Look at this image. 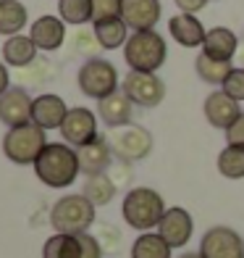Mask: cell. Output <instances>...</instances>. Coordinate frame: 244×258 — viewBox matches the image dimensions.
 <instances>
[{
	"instance_id": "26",
	"label": "cell",
	"mask_w": 244,
	"mask_h": 258,
	"mask_svg": "<svg viewBox=\"0 0 244 258\" xmlns=\"http://www.w3.org/2000/svg\"><path fill=\"white\" fill-rule=\"evenodd\" d=\"M171 250L158 232H142L132 245V258H171Z\"/></svg>"
},
{
	"instance_id": "39",
	"label": "cell",
	"mask_w": 244,
	"mask_h": 258,
	"mask_svg": "<svg viewBox=\"0 0 244 258\" xmlns=\"http://www.w3.org/2000/svg\"><path fill=\"white\" fill-rule=\"evenodd\" d=\"M239 61L244 63V34H241V42H239Z\"/></svg>"
},
{
	"instance_id": "31",
	"label": "cell",
	"mask_w": 244,
	"mask_h": 258,
	"mask_svg": "<svg viewBox=\"0 0 244 258\" xmlns=\"http://www.w3.org/2000/svg\"><path fill=\"white\" fill-rule=\"evenodd\" d=\"M48 77H53V66L48 61H42V58H37L27 69H21V82H29V85H42Z\"/></svg>"
},
{
	"instance_id": "8",
	"label": "cell",
	"mask_w": 244,
	"mask_h": 258,
	"mask_svg": "<svg viewBox=\"0 0 244 258\" xmlns=\"http://www.w3.org/2000/svg\"><path fill=\"white\" fill-rule=\"evenodd\" d=\"M121 90L129 95V100L134 105H142V108H155L166 98L163 79L158 74H150V72H132L129 69V74L121 82Z\"/></svg>"
},
{
	"instance_id": "35",
	"label": "cell",
	"mask_w": 244,
	"mask_h": 258,
	"mask_svg": "<svg viewBox=\"0 0 244 258\" xmlns=\"http://www.w3.org/2000/svg\"><path fill=\"white\" fill-rule=\"evenodd\" d=\"M226 143L228 145H244V111L241 116L226 129Z\"/></svg>"
},
{
	"instance_id": "13",
	"label": "cell",
	"mask_w": 244,
	"mask_h": 258,
	"mask_svg": "<svg viewBox=\"0 0 244 258\" xmlns=\"http://www.w3.org/2000/svg\"><path fill=\"white\" fill-rule=\"evenodd\" d=\"M160 14H163L160 0H121V19L132 32L155 29Z\"/></svg>"
},
{
	"instance_id": "30",
	"label": "cell",
	"mask_w": 244,
	"mask_h": 258,
	"mask_svg": "<svg viewBox=\"0 0 244 258\" xmlns=\"http://www.w3.org/2000/svg\"><path fill=\"white\" fill-rule=\"evenodd\" d=\"M71 48H74V53H79V55L97 58V53L102 50V45H100V40H97L95 29H76V32L71 34Z\"/></svg>"
},
{
	"instance_id": "3",
	"label": "cell",
	"mask_w": 244,
	"mask_h": 258,
	"mask_svg": "<svg viewBox=\"0 0 244 258\" xmlns=\"http://www.w3.org/2000/svg\"><path fill=\"white\" fill-rule=\"evenodd\" d=\"M166 40L160 37L155 29L145 32H132L129 40L124 45V58L132 72H150L155 74L158 69L166 63Z\"/></svg>"
},
{
	"instance_id": "2",
	"label": "cell",
	"mask_w": 244,
	"mask_h": 258,
	"mask_svg": "<svg viewBox=\"0 0 244 258\" xmlns=\"http://www.w3.org/2000/svg\"><path fill=\"white\" fill-rule=\"evenodd\" d=\"M121 214L129 227L139 232H150L160 224L163 214H166V203H163V195L150 190V187H134L124 198Z\"/></svg>"
},
{
	"instance_id": "15",
	"label": "cell",
	"mask_w": 244,
	"mask_h": 258,
	"mask_svg": "<svg viewBox=\"0 0 244 258\" xmlns=\"http://www.w3.org/2000/svg\"><path fill=\"white\" fill-rule=\"evenodd\" d=\"M76 156H79L81 174L95 177V174H105L108 171L110 161H113V150H110L105 137H97V140H92V143L76 148Z\"/></svg>"
},
{
	"instance_id": "24",
	"label": "cell",
	"mask_w": 244,
	"mask_h": 258,
	"mask_svg": "<svg viewBox=\"0 0 244 258\" xmlns=\"http://www.w3.org/2000/svg\"><path fill=\"white\" fill-rule=\"evenodd\" d=\"M42 258H81V245L76 234L55 232L42 245Z\"/></svg>"
},
{
	"instance_id": "10",
	"label": "cell",
	"mask_w": 244,
	"mask_h": 258,
	"mask_svg": "<svg viewBox=\"0 0 244 258\" xmlns=\"http://www.w3.org/2000/svg\"><path fill=\"white\" fill-rule=\"evenodd\" d=\"M202 258H244V240L231 227H213L200 240Z\"/></svg>"
},
{
	"instance_id": "9",
	"label": "cell",
	"mask_w": 244,
	"mask_h": 258,
	"mask_svg": "<svg viewBox=\"0 0 244 258\" xmlns=\"http://www.w3.org/2000/svg\"><path fill=\"white\" fill-rule=\"evenodd\" d=\"M61 137L63 143H68L71 148H81L97 140V116L92 113L84 105H76V108H68L66 119L61 124Z\"/></svg>"
},
{
	"instance_id": "28",
	"label": "cell",
	"mask_w": 244,
	"mask_h": 258,
	"mask_svg": "<svg viewBox=\"0 0 244 258\" xmlns=\"http://www.w3.org/2000/svg\"><path fill=\"white\" fill-rule=\"evenodd\" d=\"M58 14L71 27H84L87 21H95L92 0H58Z\"/></svg>"
},
{
	"instance_id": "16",
	"label": "cell",
	"mask_w": 244,
	"mask_h": 258,
	"mask_svg": "<svg viewBox=\"0 0 244 258\" xmlns=\"http://www.w3.org/2000/svg\"><path fill=\"white\" fill-rule=\"evenodd\" d=\"M66 103L61 95H53V92H45V95L34 98V105H32V121L42 126L45 132L48 129H61L63 119H66Z\"/></svg>"
},
{
	"instance_id": "33",
	"label": "cell",
	"mask_w": 244,
	"mask_h": 258,
	"mask_svg": "<svg viewBox=\"0 0 244 258\" xmlns=\"http://www.w3.org/2000/svg\"><path fill=\"white\" fill-rule=\"evenodd\" d=\"M92 11H95V21L121 16V0H92Z\"/></svg>"
},
{
	"instance_id": "11",
	"label": "cell",
	"mask_w": 244,
	"mask_h": 258,
	"mask_svg": "<svg viewBox=\"0 0 244 258\" xmlns=\"http://www.w3.org/2000/svg\"><path fill=\"white\" fill-rule=\"evenodd\" d=\"M192 229H194V221L189 216V211L179 208V206L166 208V214H163L160 224H158V234L171 248H184L192 240Z\"/></svg>"
},
{
	"instance_id": "25",
	"label": "cell",
	"mask_w": 244,
	"mask_h": 258,
	"mask_svg": "<svg viewBox=\"0 0 244 258\" xmlns=\"http://www.w3.org/2000/svg\"><path fill=\"white\" fill-rule=\"evenodd\" d=\"M194 72L202 82H207V85H223L226 77L234 72V63L231 61H218V58H210V55L200 53L197 61H194Z\"/></svg>"
},
{
	"instance_id": "34",
	"label": "cell",
	"mask_w": 244,
	"mask_h": 258,
	"mask_svg": "<svg viewBox=\"0 0 244 258\" xmlns=\"http://www.w3.org/2000/svg\"><path fill=\"white\" fill-rule=\"evenodd\" d=\"M76 237H79V245H81V258H102V248H100L97 237H92L89 232H81Z\"/></svg>"
},
{
	"instance_id": "29",
	"label": "cell",
	"mask_w": 244,
	"mask_h": 258,
	"mask_svg": "<svg viewBox=\"0 0 244 258\" xmlns=\"http://www.w3.org/2000/svg\"><path fill=\"white\" fill-rule=\"evenodd\" d=\"M218 171L226 179H244V145H226L220 150Z\"/></svg>"
},
{
	"instance_id": "36",
	"label": "cell",
	"mask_w": 244,
	"mask_h": 258,
	"mask_svg": "<svg viewBox=\"0 0 244 258\" xmlns=\"http://www.w3.org/2000/svg\"><path fill=\"white\" fill-rule=\"evenodd\" d=\"M129 177H132V163H113V174H110V179L115 182V187L118 184H124V182H129Z\"/></svg>"
},
{
	"instance_id": "18",
	"label": "cell",
	"mask_w": 244,
	"mask_h": 258,
	"mask_svg": "<svg viewBox=\"0 0 244 258\" xmlns=\"http://www.w3.org/2000/svg\"><path fill=\"white\" fill-rule=\"evenodd\" d=\"M168 32H171V37L176 40L181 48H197V45L202 48L205 34H207V29L202 27V21L197 19L194 14H179V16H173L168 21Z\"/></svg>"
},
{
	"instance_id": "19",
	"label": "cell",
	"mask_w": 244,
	"mask_h": 258,
	"mask_svg": "<svg viewBox=\"0 0 244 258\" xmlns=\"http://www.w3.org/2000/svg\"><path fill=\"white\" fill-rule=\"evenodd\" d=\"M202 53L210 58H218V61H231L239 53V37L228 27H213L205 34Z\"/></svg>"
},
{
	"instance_id": "14",
	"label": "cell",
	"mask_w": 244,
	"mask_h": 258,
	"mask_svg": "<svg viewBox=\"0 0 244 258\" xmlns=\"http://www.w3.org/2000/svg\"><path fill=\"white\" fill-rule=\"evenodd\" d=\"M202 111H205V119L210 126L215 129H226L234 124L239 116H241V108H239V100H234L231 95H226L223 90H215L210 92V95L205 98V105H202Z\"/></svg>"
},
{
	"instance_id": "32",
	"label": "cell",
	"mask_w": 244,
	"mask_h": 258,
	"mask_svg": "<svg viewBox=\"0 0 244 258\" xmlns=\"http://www.w3.org/2000/svg\"><path fill=\"white\" fill-rule=\"evenodd\" d=\"M220 90L226 92V95H231L234 100H244V66H234V72H231L228 77H226V82L220 85Z\"/></svg>"
},
{
	"instance_id": "21",
	"label": "cell",
	"mask_w": 244,
	"mask_h": 258,
	"mask_svg": "<svg viewBox=\"0 0 244 258\" xmlns=\"http://www.w3.org/2000/svg\"><path fill=\"white\" fill-rule=\"evenodd\" d=\"M37 45L29 34H14V37H8L6 45H3V61L14 69H27L29 63L37 61Z\"/></svg>"
},
{
	"instance_id": "20",
	"label": "cell",
	"mask_w": 244,
	"mask_h": 258,
	"mask_svg": "<svg viewBox=\"0 0 244 258\" xmlns=\"http://www.w3.org/2000/svg\"><path fill=\"white\" fill-rule=\"evenodd\" d=\"M132 100L124 90H115L113 95L97 100V116L105 121L110 129L113 126H124V124H132Z\"/></svg>"
},
{
	"instance_id": "37",
	"label": "cell",
	"mask_w": 244,
	"mask_h": 258,
	"mask_svg": "<svg viewBox=\"0 0 244 258\" xmlns=\"http://www.w3.org/2000/svg\"><path fill=\"white\" fill-rule=\"evenodd\" d=\"M173 3H176L181 14H197V11H202L207 6V0H173Z\"/></svg>"
},
{
	"instance_id": "23",
	"label": "cell",
	"mask_w": 244,
	"mask_h": 258,
	"mask_svg": "<svg viewBox=\"0 0 244 258\" xmlns=\"http://www.w3.org/2000/svg\"><path fill=\"white\" fill-rule=\"evenodd\" d=\"M27 6L21 0H0V34L14 37L27 27Z\"/></svg>"
},
{
	"instance_id": "5",
	"label": "cell",
	"mask_w": 244,
	"mask_h": 258,
	"mask_svg": "<svg viewBox=\"0 0 244 258\" xmlns=\"http://www.w3.org/2000/svg\"><path fill=\"white\" fill-rule=\"evenodd\" d=\"M95 203L84 195H63L50 208V224L55 232L81 234L95 224Z\"/></svg>"
},
{
	"instance_id": "27",
	"label": "cell",
	"mask_w": 244,
	"mask_h": 258,
	"mask_svg": "<svg viewBox=\"0 0 244 258\" xmlns=\"http://www.w3.org/2000/svg\"><path fill=\"white\" fill-rule=\"evenodd\" d=\"M115 190H118V187H115V182L110 179V174H95V177H87L81 195L89 198L95 206H108L113 201Z\"/></svg>"
},
{
	"instance_id": "7",
	"label": "cell",
	"mask_w": 244,
	"mask_h": 258,
	"mask_svg": "<svg viewBox=\"0 0 244 258\" xmlns=\"http://www.w3.org/2000/svg\"><path fill=\"white\" fill-rule=\"evenodd\" d=\"M76 82H79V90L87 98L102 100L118 90V72L105 58H87L84 66L79 69Z\"/></svg>"
},
{
	"instance_id": "4",
	"label": "cell",
	"mask_w": 244,
	"mask_h": 258,
	"mask_svg": "<svg viewBox=\"0 0 244 258\" xmlns=\"http://www.w3.org/2000/svg\"><path fill=\"white\" fill-rule=\"evenodd\" d=\"M48 145V137H45V129L37 126L34 121L11 126L6 137H3V153L11 163H19V166H34V161L40 158V153Z\"/></svg>"
},
{
	"instance_id": "22",
	"label": "cell",
	"mask_w": 244,
	"mask_h": 258,
	"mask_svg": "<svg viewBox=\"0 0 244 258\" xmlns=\"http://www.w3.org/2000/svg\"><path fill=\"white\" fill-rule=\"evenodd\" d=\"M92 29H95L97 40L102 45V50H115V48H124L126 40H129V27L121 16H110V19H100V21H92Z\"/></svg>"
},
{
	"instance_id": "17",
	"label": "cell",
	"mask_w": 244,
	"mask_h": 258,
	"mask_svg": "<svg viewBox=\"0 0 244 258\" xmlns=\"http://www.w3.org/2000/svg\"><path fill=\"white\" fill-rule=\"evenodd\" d=\"M29 37L40 50H58L66 42V21L58 16H40L29 27Z\"/></svg>"
},
{
	"instance_id": "38",
	"label": "cell",
	"mask_w": 244,
	"mask_h": 258,
	"mask_svg": "<svg viewBox=\"0 0 244 258\" xmlns=\"http://www.w3.org/2000/svg\"><path fill=\"white\" fill-rule=\"evenodd\" d=\"M11 87V74H8V63H0V95Z\"/></svg>"
},
{
	"instance_id": "6",
	"label": "cell",
	"mask_w": 244,
	"mask_h": 258,
	"mask_svg": "<svg viewBox=\"0 0 244 258\" xmlns=\"http://www.w3.org/2000/svg\"><path fill=\"white\" fill-rule=\"evenodd\" d=\"M108 145L113 150V158L121 163H137L150 156L153 150V135L139 124H124V126H113L105 135Z\"/></svg>"
},
{
	"instance_id": "1",
	"label": "cell",
	"mask_w": 244,
	"mask_h": 258,
	"mask_svg": "<svg viewBox=\"0 0 244 258\" xmlns=\"http://www.w3.org/2000/svg\"><path fill=\"white\" fill-rule=\"evenodd\" d=\"M79 156L68 143H48L40 158L34 161V174L42 184L53 187V190H63V187L74 184L79 177Z\"/></svg>"
},
{
	"instance_id": "12",
	"label": "cell",
	"mask_w": 244,
	"mask_h": 258,
	"mask_svg": "<svg viewBox=\"0 0 244 258\" xmlns=\"http://www.w3.org/2000/svg\"><path fill=\"white\" fill-rule=\"evenodd\" d=\"M32 105H34V98H29V92L24 87H8L0 95V121L8 129L32 121Z\"/></svg>"
},
{
	"instance_id": "40",
	"label": "cell",
	"mask_w": 244,
	"mask_h": 258,
	"mask_svg": "<svg viewBox=\"0 0 244 258\" xmlns=\"http://www.w3.org/2000/svg\"><path fill=\"white\" fill-rule=\"evenodd\" d=\"M181 258H202L200 253H187V255H181Z\"/></svg>"
}]
</instances>
